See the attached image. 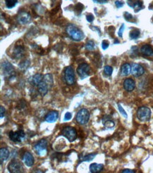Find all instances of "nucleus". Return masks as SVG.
I'll return each mask as SVG.
<instances>
[{"label":"nucleus","instance_id":"nucleus-12","mask_svg":"<svg viewBox=\"0 0 153 173\" xmlns=\"http://www.w3.org/2000/svg\"><path fill=\"white\" fill-rule=\"evenodd\" d=\"M2 70L5 76H9L14 73L13 65L9 62L5 61L2 63Z\"/></svg>","mask_w":153,"mask_h":173},{"label":"nucleus","instance_id":"nucleus-37","mask_svg":"<svg viewBox=\"0 0 153 173\" xmlns=\"http://www.w3.org/2000/svg\"><path fill=\"white\" fill-rule=\"evenodd\" d=\"M72 118V114L70 112H67L64 116V121H69Z\"/></svg>","mask_w":153,"mask_h":173},{"label":"nucleus","instance_id":"nucleus-13","mask_svg":"<svg viewBox=\"0 0 153 173\" xmlns=\"http://www.w3.org/2000/svg\"><path fill=\"white\" fill-rule=\"evenodd\" d=\"M123 87H124V89L126 90V91L132 92L136 87L135 81H134L133 80H132L131 78L126 79L124 82H123Z\"/></svg>","mask_w":153,"mask_h":173},{"label":"nucleus","instance_id":"nucleus-23","mask_svg":"<svg viewBox=\"0 0 153 173\" xmlns=\"http://www.w3.org/2000/svg\"><path fill=\"white\" fill-rule=\"evenodd\" d=\"M43 80L45 82L48 86L49 87V89L52 86L53 84H54V81H53V77L51 74H46L44 76V78H43Z\"/></svg>","mask_w":153,"mask_h":173},{"label":"nucleus","instance_id":"nucleus-19","mask_svg":"<svg viewBox=\"0 0 153 173\" xmlns=\"http://www.w3.org/2000/svg\"><path fill=\"white\" fill-rule=\"evenodd\" d=\"M131 73V66L129 63L123 64L121 68V74L122 76H128Z\"/></svg>","mask_w":153,"mask_h":173},{"label":"nucleus","instance_id":"nucleus-38","mask_svg":"<svg viewBox=\"0 0 153 173\" xmlns=\"http://www.w3.org/2000/svg\"><path fill=\"white\" fill-rule=\"evenodd\" d=\"M5 107L1 106L0 107V118L2 119L4 116H5Z\"/></svg>","mask_w":153,"mask_h":173},{"label":"nucleus","instance_id":"nucleus-26","mask_svg":"<svg viewBox=\"0 0 153 173\" xmlns=\"http://www.w3.org/2000/svg\"><path fill=\"white\" fill-rule=\"evenodd\" d=\"M86 48L88 51H92L95 48V44L92 41H88L86 44Z\"/></svg>","mask_w":153,"mask_h":173},{"label":"nucleus","instance_id":"nucleus-25","mask_svg":"<svg viewBox=\"0 0 153 173\" xmlns=\"http://www.w3.org/2000/svg\"><path fill=\"white\" fill-rule=\"evenodd\" d=\"M18 2V0H5V4L8 8H13Z\"/></svg>","mask_w":153,"mask_h":173},{"label":"nucleus","instance_id":"nucleus-35","mask_svg":"<svg viewBox=\"0 0 153 173\" xmlns=\"http://www.w3.org/2000/svg\"><path fill=\"white\" fill-rule=\"evenodd\" d=\"M124 28H125V25L124 24H122L121 26V27H120V29L119 31V32H118V34H119V37H122V35H123V31H124Z\"/></svg>","mask_w":153,"mask_h":173},{"label":"nucleus","instance_id":"nucleus-33","mask_svg":"<svg viewBox=\"0 0 153 173\" xmlns=\"http://www.w3.org/2000/svg\"><path fill=\"white\" fill-rule=\"evenodd\" d=\"M86 19L88 22H90V23H92V22L93 21V20H94V16L92 14H89L86 16Z\"/></svg>","mask_w":153,"mask_h":173},{"label":"nucleus","instance_id":"nucleus-3","mask_svg":"<svg viewBox=\"0 0 153 173\" xmlns=\"http://www.w3.org/2000/svg\"><path fill=\"white\" fill-rule=\"evenodd\" d=\"M90 119V114L88 110L86 109H82L77 113L76 116V120L79 124L84 125L88 122Z\"/></svg>","mask_w":153,"mask_h":173},{"label":"nucleus","instance_id":"nucleus-18","mask_svg":"<svg viewBox=\"0 0 153 173\" xmlns=\"http://www.w3.org/2000/svg\"><path fill=\"white\" fill-rule=\"evenodd\" d=\"M9 156V151L7 148H2L0 149V159H1V165H2L3 162L6 161Z\"/></svg>","mask_w":153,"mask_h":173},{"label":"nucleus","instance_id":"nucleus-32","mask_svg":"<svg viewBox=\"0 0 153 173\" xmlns=\"http://www.w3.org/2000/svg\"><path fill=\"white\" fill-rule=\"evenodd\" d=\"M141 6H142V5H141V3H140V2L136 3L135 5H134V6H133V8H134V9H135V11L136 12L139 11V10L141 9Z\"/></svg>","mask_w":153,"mask_h":173},{"label":"nucleus","instance_id":"nucleus-17","mask_svg":"<svg viewBox=\"0 0 153 173\" xmlns=\"http://www.w3.org/2000/svg\"><path fill=\"white\" fill-rule=\"evenodd\" d=\"M140 52L145 56H152L153 55V49L149 45H144L140 48Z\"/></svg>","mask_w":153,"mask_h":173},{"label":"nucleus","instance_id":"nucleus-27","mask_svg":"<svg viewBox=\"0 0 153 173\" xmlns=\"http://www.w3.org/2000/svg\"><path fill=\"white\" fill-rule=\"evenodd\" d=\"M103 123H104V126L107 128V129H111V128L114 126V122L113 121L109 120V119H107L105 122L104 121Z\"/></svg>","mask_w":153,"mask_h":173},{"label":"nucleus","instance_id":"nucleus-31","mask_svg":"<svg viewBox=\"0 0 153 173\" xmlns=\"http://www.w3.org/2000/svg\"><path fill=\"white\" fill-rule=\"evenodd\" d=\"M29 65V63L28 62H26V61H25V62H23V63H21L20 64V65H19V67H20V69H27V67H28V66Z\"/></svg>","mask_w":153,"mask_h":173},{"label":"nucleus","instance_id":"nucleus-10","mask_svg":"<svg viewBox=\"0 0 153 173\" xmlns=\"http://www.w3.org/2000/svg\"><path fill=\"white\" fill-rule=\"evenodd\" d=\"M145 73L143 67L137 63H133L131 65V73L134 77H138L142 75Z\"/></svg>","mask_w":153,"mask_h":173},{"label":"nucleus","instance_id":"nucleus-2","mask_svg":"<svg viewBox=\"0 0 153 173\" xmlns=\"http://www.w3.org/2000/svg\"><path fill=\"white\" fill-rule=\"evenodd\" d=\"M34 150L40 156H45L47 153V142L45 139L40 140L34 145Z\"/></svg>","mask_w":153,"mask_h":173},{"label":"nucleus","instance_id":"nucleus-36","mask_svg":"<svg viewBox=\"0 0 153 173\" xmlns=\"http://www.w3.org/2000/svg\"><path fill=\"white\" fill-rule=\"evenodd\" d=\"M124 17L126 19L127 21H131V19H133V16H132L131 14L128 13V12H126V13L124 14Z\"/></svg>","mask_w":153,"mask_h":173},{"label":"nucleus","instance_id":"nucleus-28","mask_svg":"<svg viewBox=\"0 0 153 173\" xmlns=\"http://www.w3.org/2000/svg\"><path fill=\"white\" fill-rule=\"evenodd\" d=\"M97 154L96 153H92V154H89L88 155H86L85 157L82 158V161H90L92 159H94V158L95 157Z\"/></svg>","mask_w":153,"mask_h":173},{"label":"nucleus","instance_id":"nucleus-20","mask_svg":"<svg viewBox=\"0 0 153 173\" xmlns=\"http://www.w3.org/2000/svg\"><path fill=\"white\" fill-rule=\"evenodd\" d=\"M102 164H98V163H92L90 165V171L92 173H97L99 172H101L103 170Z\"/></svg>","mask_w":153,"mask_h":173},{"label":"nucleus","instance_id":"nucleus-30","mask_svg":"<svg viewBox=\"0 0 153 173\" xmlns=\"http://www.w3.org/2000/svg\"><path fill=\"white\" fill-rule=\"evenodd\" d=\"M118 108H119V112L120 113H121L122 116H123L124 118L126 119H127L128 118V115L126 114V111L123 109V107L121 106V104H118Z\"/></svg>","mask_w":153,"mask_h":173},{"label":"nucleus","instance_id":"nucleus-14","mask_svg":"<svg viewBox=\"0 0 153 173\" xmlns=\"http://www.w3.org/2000/svg\"><path fill=\"white\" fill-rule=\"evenodd\" d=\"M23 160L24 163L26 164V166L31 167L34 164V158L31 153L29 152H26L24 153L23 157Z\"/></svg>","mask_w":153,"mask_h":173},{"label":"nucleus","instance_id":"nucleus-39","mask_svg":"<svg viewBox=\"0 0 153 173\" xmlns=\"http://www.w3.org/2000/svg\"><path fill=\"white\" fill-rule=\"evenodd\" d=\"M115 5H116V6H117V7L121 8V7H123V5H124V3H123V2L119 1V0H117V1L115 2Z\"/></svg>","mask_w":153,"mask_h":173},{"label":"nucleus","instance_id":"nucleus-22","mask_svg":"<svg viewBox=\"0 0 153 173\" xmlns=\"http://www.w3.org/2000/svg\"><path fill=\"white\" fill-rule=\"evenodd\" d=\"M44 76L41 74H36L33 77H32V83L36 86H38V84L43 80Z\"/></svg>","mask_w":153,"mask_h":173},{"label":"nucleus","instance_id":"nucleus-7","mask_svg":"<svg viewBox=\"0 0 153 173\" xmlns=\"http://www.w3.org/2000/svg\"><path fill=\"white\" fill-rule=\"evenodd\" d=\"M9 136L12 141L16 142V143H20L24 140L25 137H26V134H25L24 131L23 130H19V131H16V132L11 131L9 133Z\"/></svg>","mask_w":153,"mask_h":173},{"label":"nucleus","instance_id":"nucleus-11","mask_svg":"<svg viewBox=\"0 0 153 173\" xmlns=\"http://www.w3.org/2000/svg\"><path fill=\"white\" fill-rule=\"evenodd\" d=\"M30 19H31L30 15L28 13V12L26 11L20 12V13L18 14L17 17V21L18 23L23 24V25L28 24L29 22L30 21Z\"/></svg>","mask_w":153,"mask_h":173},{"label":"nucleus","instance_id":"nucleus-34","mask_svg":"<svg viewBox=\"0 0 153 173\" xmlns=\"http://www.w3.org/2000/svg\"><path fill=\"white\" fill-rule=\"evenodd\" d=\"M109 46V42L107 41H103L102 43V48L103 50H106V49L108 48V47Z\"/></svg>","mask_w":153,"mask_h":173},{"label":"nucleus","instance_id":"nucleus-9","mask_svg":"<svg viewBox=\"0 0 153 173\" xmlns=\"http://www.w3.org/2000/svg\"><path fill=\"white\" fill-rule=\"evenodd\" d=\"M90 66L86 63L80 64L77 68V73L81 79H85L89 75L90 72Z\"/></svg>","mask_w":153,"mask_h":173},{"label":"nucleus","instance_id":"nucleus-6","mask_svg":"<svg viewBox=\"0 0 153 173\" xmlns=\"http://www.w3.org/2000/svg\"><path fill=\"white\" fill-rule=\"evenodd\" d=\"M64 77L66 82L69 85H72L75 83V74H74L73 67L70 66L66 67L64 70Z\"/></svg>","mask_w":153,"mask_h":173},{"label":"nucleus","instance_id":"nucleus-15","mask_svg":"<svg viewBox=\"0 0 153 173\" xmlns=\"http://www.w3.org/2000/svg\"><path fill=\"white\" fill-rule=\"evenodd\" d=\"M59 117V113L56 111H52L45 116V121L48 123H54L58 119Z\"/></svg>","mask_w":153,"mask_h":173},{"label":"nucleus","instance_id":"nucleus-8","mask_svg":"<svg viewBox=\"0 0 153 173\" xmlns=\"http://www.w3.org/2000/svg\"><path fill=\"white\" fill-rule=\"evenodd\" d=\"M8 170L11 173L21 172L23 167L19 161L16 160H13L9 162V165H8Z\"/></svg>","mask_w":153,"mask_h":173},{"label":"nucleus","instance_id":"nucleus-16","mask_svg":"<svg viewBox=\"0 0 153 173\" xmlns=\"http://www.w3.org/2000/svg\"><path fill=\"white\" fill-rule=\"evenodd\" d=\"M38 88L39 93H40V95L42 96L46 95V94H47V92H48L49 89L48 85H47V84L45 83V82L44 81V80H42V81L38 84Z\"/></svg>","mask_w":153,"mask_h":173},{"label":"nucleus","instance_id":"nucleus-1","mask_svg":"<svg viewBox=\"0 0 153 173\" xmlns=\"http://www.w3.org/2000/svg\"><path fill=\"white\" fill-rule=\"evenodd\" d=\"M67 33L70 38L76 41H82L85 37L83 32L73 24H70L67 26Z\"/></svg>","mask_w":153,"mask_h":173},{"label":"nucleus","instance_id":"nucleus-4","mask_svg":"<svg viewBox=\"0 0 153 173\" xmlns=\"http://www.w3.org/2000/svg\"><path fill=\"white\" fill-rule=\"evenodd\" d=\"M137 117L142 121H148L150 119L151 110L148 107L141 106L137 111Z\"/></svg>","mask_w":153,"mask_h":173},{"label":"nucleus","instance_id":"nucleus-5","mask_svg":"<svg viewBox=\"0 0 153 173\" xmlns=\"http://www.w3.org/2000/svg\"><path fill=\"white\" fill-rule=\"evenodd\" d=\"M62 135L65 138H67L69 142L74 141L77 138V133H76V129L71 126L65 127L62 131Z\"/></svg>","mask_w":153,"mask_h":173},{"label":"nucleus","instance_id":"nucleus-29","mask_svg":"<svg viewBox=\"0 0 153 173\" xmlns=\"http://www.w3.org/2000/svg\"><path fill=\"white\" fill-rule=\"evenodd\" d=\"M104 72L107 75L110 76V75H111V74H112V73H113V68L111 66L107 65V66L105 67Z\"/></svg>","mask_w":153,"mask_h":173},{"label":"nucleus","instance_id":"nucleus-41","mask_svg":"<svg viewBox=\"0 0 153 173\" xmlns=\"http://www.w3.org/2000/svg\"><path fill=\"white\" fill-rule=\"evenodd\" d=\"M122 172H123V173H126V172L133 173V172H135V171L131 170H129V169H126V170H123V171H122Z\"/></svg>","mask_w":153,"mask_h":173},{"label":"nucleus","instance_id":"nucleus-40","mask_svg":"<svg viewBox=\"0 0 153 173\" xmlns=\"http://www.w3.org/2000/svg\"><path fill=\"white\" fill-rule=\"evenodd\" d=\"M95 2H97V3H100V4H103V3H105L107 2V0H93Z\"/></svg>","mask_w":153,"mask_h":173},{"label":"nucleus","instance_id":"nucleus-24","mask_svg":"<svg viewBox=\"0 0 153 173\" xmlns=\"http://www.w3.org/2000/svg\"><path fill=\"white\" fill-rule=\"evenodd\" d=\"M140 31L137 28H135V29L132 30L130 33V38L131 39H137L140 36Z\"/></svg>","mask_w":153,"mask_h":173},{"label":"nucleus","instance_id":"nucleus-21","mask_svg":"<svg viewBox=\"0 0 153 173\" xmlns=\"http://www.w3.org/2000/svg\"><path fill=\"white\" fill-rule=\"evenodd\" d=\"M14 56L16 58H20L24 55V48L22 46H16L14 51Z\"/></svg>","mask_w":153,"mask_h":173}]
</instances>
